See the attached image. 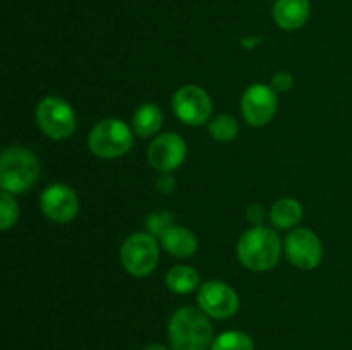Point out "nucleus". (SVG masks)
Masks as SVG:
<instances>
[{"instance_id": "nucleus-19", "label": "nucleus", "mask_w": 352, "mask_h": 350, "mask_svg": "<svg viewBox=\"0 0 352 350\" xmlns=\"http://www.w3.org/2000/svg\"><path fill=\"white\" fill-rule=\"evenodd\" d=\"M208 130L213 139L220 141V143H229V141L236 139V136L239 134V124L232 115L222 113L210 120Z\"/></svg>"}, {"instance_id": "nucleus-25", "label": "nucleus", "mask_w": 352, "mask_h": 350, "mask_svg": "<svg viewBox=\"0 0 352 350\" xmlns=\"http://www.w3.org/2000/svg\"><path fill=\"white\" fill-rule=\"evenodd\" d=\"M256 43H260V38H246V40H243V47L246 48H253Z\"/></svg>"}, {"instance_id": "nucleus-21", "label": "nucleus", "mask_w": 352, "mask_h": 350, "mask_svg": "<svg viewBox=\"0 0 352 350\" xmlns=\"http://www.w3.org/2000/svg\"><path fill=\"white\" fill-rule=\"evenodd\" d=\"M172 225H174V216L170 211H155L148 215L146 222H144L148 233H151L153 237H160Z\"/></svg>"}, {"instance_id": "nucleus-26", "label": "nucleus", "mask_w": 352, "mask_h": 350, "mask_svg": "<svg viewBox=\"0 0 352 350\" xmlns=\"http://www.w3.org/2000/svg\"><path fill=\"white\" fill-rule=\"evenodd\" d=\"M144 350H170V349H167V347H164V345H150V347H146Z\"/></svg>"}, {"instance_id": "nucleus-10", "label": "nucleus", "mask_w": 352, "mask_h": 350, "mask_svg": "<svg viewBox=\"0 0 352 350\" xmlns=\"http://www.w3.org/2000/svg\"><path fill=\"white\" fill-rule=\"evenodd\" d=\"M241 112L250 126H267L277 112V93L268 84L250 86L241 100Z\"/></svg>"}, {"instance_id": "nucleus-23", "label": "nucleus", "mask_w": 352, "mask_h": 350, "mask_svg": "<svg viewBox=\"0 0 352 350\" xmlns=\"http://www.w3.org/2000/svg\"><path fill=\"white\" fill-rule=\"evenodd\" d=\"M246 215H248V220H250L251 223H254V226L261 225L263 220L267 218V211H265L263 206L260 205H251L250 208H248Z\"/></svg>"}, {"instance_id": "nucleus-22", "label": "nucleus", "mask_w": 352, "mask_h": 350, "mask_svg": "<svg viewBox=\"0 0 352 350\" xmlns=\"http://www.w3.org/2000/svg\"><path fill=\"white\" fill-rule=\"evenodd\" d=\"M292 84H294V75L287 71H282L272 78L270 86L275 93H287L292 88Z\"/></svg>"}, {"instance_id": "nucleus-16", "label": "nucleus", "mask_w": 352, "mask_h": 350, "mask_svg": "<svg viewBox=\"0 0 352 350\" xmlns=\"http://www.w3.org/2000/svg\"><path fill=\"white\" fill-rule=\"evenodd\" d=\"M162 124H164V113L155 103H144L133 115V129L140 137H150L157 134Z\"/></svg>"}, {"instance_id": "nucleus-13", "label": "nucleus", "mask_w": 352, "mask_h": 350, "mask_svg": "<svg viewBox=\"0 0 352 350\" xmlns=\"http://www.w3.org/2000/svg\"><path fill=\"white\" fill-rule=\"evenodd\" d=\"M311 14L309 0H277L274 5V19L278 27L294 31L305 26Z\"/></svg>"}, {"instance_id": "nucleus-7", "label": "nucleus", "mask_w": 352, "mask_h": 350, "mask_svg": "<svg viewBox=\"0 0 352 350\" xmlns=\"http://www.w3.org/2000/svg\"><path fill=\"white\" fill-rule=\"evenodd\" d=\"M284 250L289 261L299 270H313L322 263V240L313 230L305 229V226L291 230L285 235Z\"/></svg>"}, {"instance_id": "nucleus-6", "label": "nucleus", "mask_w": 352, "mask_h": 350, "mask_svg": "<svg viewBox=\"0 0 352 350\" xmlns=\"http://www.w3.org/2000/svg\"><path fill=\"white\" fill-rule=\"evenodd\" d=\"M36 122L50 139H67L76 129V113L65 100L48 96L36 106Z\"/></svg>"}, {"instance_id": "nucleus-15", "label": "nucleus", "mask_w": 352, "mask_h": 350, "mask_svg": "<svg viewBox=\"0 0 352 350\" xmlns=\"http://www.w3.org/2000/svg\"><path fill=\"white\" fill-rule=\"evenodd\" d=\"M302 218V206L294 198H282L272 206L270 222L278 230L294 229Z\"/></svg>"}, {"instance_id": "nucleus-24", "label": "nucleus", "mask_w": 352, "mask_h": 350, "mask_svg": "<svg viewBox=\"0 0 352 350\" xmlns=\"http://www.w3.org/2000/svg\"><path fill=\"white\" fill-rule=\"evenodd\" d=\"M175 187V178L170 174H162L157 178V189L162 194H170Z\"/></svg>"}, {"instance_id": "nucleus-14", "label": "nucleus", "mask_w": 352, "mask_h": 350, "mask_svg": "<svg viewBox=\"0 0 352 350\" xmlns=\"http://www.w3.org/2000/svg\"><path fill=\"white\" fill-rule=\"evenodd\" d=\"M160 246L175 257H189L198 250V239L189 229L172 225L160 235Z\"/></svg>"}, {"instance_id": "nucleus-20", "label": "nucleus", "mask_w": 352, "mask_h": 350, "mask_svg": "<svg viewBox=\"0 0 352 350\" xmlns=\"http://www.w3.org/2000/svg\"><path fill=\"white\" fill-rule=\"evenodd\" d=\"M19 218V206L10 192L0 191V230H9Z\"/></svg>"}, {"instance_id": "nucleus-11", "label": "nucleus", "mask_w": 352, "mask_h": 350, "mask_svg": "<svg viewBox=\"0 0 352 350\" xmlns=\"http://www.w3.org/2000/svg\"><path fill=\"white\" fill-rule=\"evenodd\" d=\"M188 154L186 141L175 132H164L151 141L148 148V161L155 170L170 174L181 167Z\"/></svg>"}, {"instance_id": "nucleus-12", "label": "nucleus", "mask_w": 352, "mask_h": 350, "mask_svg": "<svg viewBox=\"0 0 352 350\" xmlns=\"http://www.w3.org/2000/svg\"><path fill=\"white\" fill-rule=\"evenodd\" d=\"M41 211L57 223H67L79 211L78 194L65 184H52L40 196Z\"/></svg>"}, {"instance_id": "nucleus-5", "label": "nucleus", "mask_w": 352, "mask_h": 350, "mask_svg": "<svg viewBox=\"0 0 352 350\" xmlns=\"http://www.w3.org/2000/svg\"><path fill=\"white\" fill-rule=\"evenodd\" d=\"M160 259V246L148 232H138L127 237L120 247V263L133 277H148L153 273Z\"/></svg>"}, {"instance_id": "nucleus-2", "label": "nucleus", "mask_w": 352, "mask_h": 350, "mask_svg": "<svg viewBox=\"0 0 352 350\" xmlns=\"http://www.w3.org/2000/svg\"><path fill=\"white\" fill-rule=\"evenodd\" d=\"M282 242L277 232L263 225L244 232L237 242V256L243 266L251 271H268L278 263Z\"/></svg>"}, {"instance_id": "nucleus-3", "label": "nucleus", "mask_w": 352, "mask_h": 350, "mask_svg": "<svg viewBox=\"0 0 352 350\" xmlns=\"http://www.w3.org/2000/svg\"><path fill=\"white\" fill-rule=\"evenodd\" d=\"M40 175V163L30 150L9 148L0 153V189L10 194L28 191Z\"/></svg>"}, {"instance_id": "nucleus-8", "label": "nucleus", "mask_w": 352, "mask_h": 350, "mask_svg": "<svg viewBox=\"0 0 352 350\" xmlns=\"http://www.w3.org/2000/svg\"><path fill=\"white\" fill-rule=\"evenodd\" d=\"M172 108L186 126H203L210 120L212 115V98L203 88L195 84L182 86L172 100Z\"/></svg>"}, {"instance_id": "nucleus-4", "label": "nucleus", "mask_w": 352, "mask_h": 350, "mask_svg": "<svg viewBox=\"0 0 352 350\" xmlns=\"http://www.w3.org/2000/svg\"><path fill=\"white\" fill-rule=\"evenodd\" d=\"M88 146L98 158H119L133 146V130L119 119H103L89 132Z\"/></svg>"}, {"instance_id": "nucleus-1", "label": "nucleus", "mask_w": 352, "mask_h": 350, "mask_svg": "<svg viewBox=\"0 0 352 350\" xmlns=\"http://www.w3.org/2000/svg\"><path fill=\"white\" fill-rule=\"evenodd\" d=\"M172 350H206L213 342L208 316L196 307H181L168 321Z\"/></svg>"}, {"instance_id": "nucleus-18", "label": "nucleus", "mask_w": 352, "mask_h": 350, "mask_svg": "<svg viewBox=\"0 0 352 350\" xmlns=\"http://www.w3.org/2000/svg\"><path fill=\"white\" fill-rule=\"evenodd\" d=\"M210 350H254V343L251 336L244 331L230 329L213 338Z\"/></svg>"}, {"instance_id": "nucleus-17", "label": "nucleus", "mask_w": 352, "mask_h": 350, "mask_svg": "<svg viewBox=\"0 0 352 350\" xmlns=\"http://www.w3.org/2000/svg\"><path fill=\"white\" fill-rule=\"evenodd\" d=\"M167 287L179 295L191 294L199 287L198 271L186 264H177V266L170 268V271L167 273Z\"/></svg>"}, {"instance_id": "nucleus-9", "label": "nucleus", "mask_w": 352, "mask_h": 350, "mask_svg": "<svg viewBox=\"0 0 352 350\" xmlns=\"http://www.w3.org/2000/svg\"><path fill=\"white\" fill-rule=\"evenodd\" d=\"M199 309L215 319L232 318L239 309V297L236 290L223 281H206L198 290Z\"/></svg>"}]
</instances>
